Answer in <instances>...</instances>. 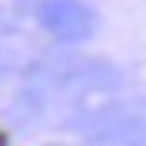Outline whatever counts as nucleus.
I'll return each instance as SVG.
<instances>
[{
    "instance_id": "1",
    "label": "nucleus",
    "mask_w": 146,
    "mask_h": 146,
    "mask_svg": "<svg viewBox=\"0 0 146 146\" xmlns=\"http://www.w3.org/2000/svg\"><path fill=\"white\" fill-rule=\"evenodd\" d=\"M36 20L56 40H83L93 33V10L83 0H40Z\"/></svg>"
},
{
    "instance_id": "2",
    "label": "nucleus",
    "mask_w": 146,
    "mask_h": 146,
    "mask_svg": "<svg viewBox=\"0 0 146 146\" xmlns=\"http://www.w3.org/2000/svg\"><path fill=\"white\" fill-rule=\"evenodd\" d=\"M0 146H7V143H3V136H0Z\"/></svg>"
}]
</instances>
